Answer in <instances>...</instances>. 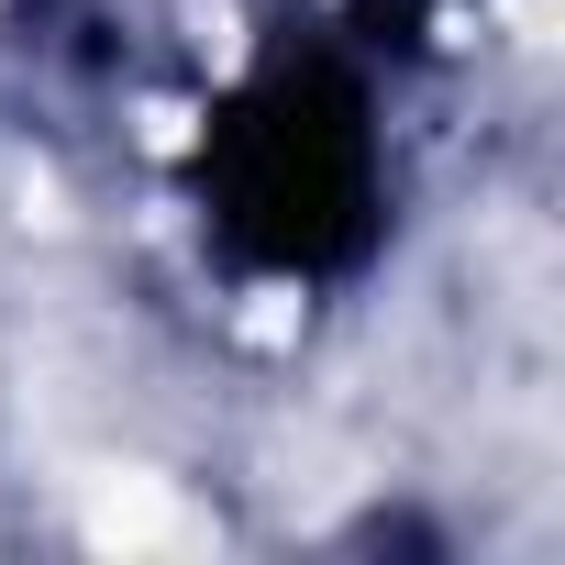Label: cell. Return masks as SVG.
<instances>
[{
	"label": "cell",
	"mask_w": 565,
	"mask_h": 565,
	"mask_svg": "<svg viewBox=\"0 0 565 565\" xmlns=\"http://www.w3.org/2000/svg\"><path fill=\"white\" fill-rule=\"evenodd\" d=\"M366 111L333 67H277L222 122V222L266 266H333L366 244Z\"/></svg>",
	"instance_id": "obj_1"
}]
</instances>
